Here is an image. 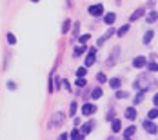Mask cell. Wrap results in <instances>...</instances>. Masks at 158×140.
<instances>
[{"label":"cell","instance_id":"obj_1","mask_svg":"<svg viewBox=\"0 0 158 140\" xmlns=\"http://www.w3.org/2000/svg\"><path fill=\"white\" fill-rule=\"evenodd\" d=\"M153 84H155V80L151 78V73H142V75H138L133 80V87L136 91H143V93H147Z\"/></svg>","mask_w":158,"mask_h":140},{"label":"cell","instance_id":"obj_2","mask_svg":"<svg viewBox=\"0 0 158 140\" xmlns=\"http://www.w3.org/2000/svg\"><path fill=\"white\" fill-rule=\"evenodd\" d=\"M118 60H120V47L116 46V47H113V49H111L109 57L106 58V66L111 69V67H114V66H116Z\"/></svg>","mask_w":158,"mask_h":140},{"label":"cell","instance_id":"obj_3","mask_svg":"<svg viewBox=\"0 0 158 140\" xmlns=\"http://www.w3.org/2000/svg\"><path fill=\"white\" fill-rule=\"evenodd\" d=\"M64 120H65V113H64V111H56V113L53 115L51 122H49V129H53V127H58V125H62V124H64Z\"/></svg>","mask_w":158,"mask_h":140},{"label":"cell","instance_id":"obj_4","mask_svg":"<svg viewBox=\"0 0 158 140\" xmlns=\"http://www.w3.org/2000/svg\"><path fill=\"white\" fill-rule=\"evenodd\" d=\"M87 13L91 16H104L106 11H104V4H93L87 7Z\"/></svg>","mask_w":158,"mask_h":140},{"label":"cell","instance_id":"obj_5","mask_svg":"<svg viewBox=\"0 0 158 140\" xmlns=\"http://www.w3.org/2000/svg\"><path fill=\"white\" fill-rule=\"evenodd\" d=\"M96 53H98V47H89L87 57H85V62H84L85 67H91V66L96 62Z\"/></svg>","mask_w":158,"mask_h":140},{"label":"cell","instance_id":"obj_6","mask_svg":"<svg viewBox=\"0 0 158 140\" xmlns=\"http://www.w3.org/2000/svg\"><path fill=\"white\" fill-rule=\"evenodd\" d=\"M142 125H143V129H145V133H147V135H156V133H158L156 124H155L153 120H149V118H145V120L142 122Z\"/></svg>","mask_w":158,"mask_h":140},{"label":"cell","instance_id":"obj_7","mask_svg":"<svg viewBox=\"0 0 158 140\" xmlns=\"http://www.w3.org/2000/svg\"><path fill=\"white\" fill-rule=\"evenodd\" d=\"M147 57H143V55H138V57H135L133 58V62H131V66L135 67V69H142V67H145L147 66Z\"/></svg>","mask_w":158,"mask_h":140},{"label":"cell","instance_id":"obj_8","mask_svg":"<svg viewBox=\"0 0 158 140\" xmlns=\"http://www.w3.org/2000/svg\"><path fill=\"white\" fill-rule=\"evenodd\" d=\"M136 131H138V127H136L135 124L127 125V127H124V129H122V138H129V140H131L135 135H136Z\"/></svg>","mask_w":158,"mask_h":140},{"label":"cell","instance_id":"obj_9","mask_svg":"<svg viewBox=\"0 0 158 140\" xmlns=\"http://www.w3.org/2000/svg\"><path fill=\"white\" fill-rule=\"evenodd\" d=\"M96 106L93 102H85L84 106H82V115H85V117H91V115H95L96 113Z\"/></svg>","mask_w":158,"mask_h":140},{"label":"cell","instance_id":"obj_10","mask_svg":"<svg viewBox=\"0 0 158 140\" xmlns=\"http://www.w3.org/2000/svg\"><path fill=\"white\" fill-rule=\"evenodd\" d=\"M142 16H145V7H136V9L131 13V16H129V24H131V22H136V20H140Z\"/></svg>","mask_w":158,"mask_h":140},{"label":"cell","instance_id":"obj_11","mask_svg":"<svg viewBox=\"0 0 158 140\" xmlns=\"http://www.w3.org/2000/svg\"><path fill=\"white\" fill-rule=\"evenodd\" d=\"M124 117H126L127 120H136V117H138V109L135 108V106L126 108V111H124Z\"/></svg>","mask_w":158,"mask_h":140},{"label":"cell","instance_id":"obj_12","mask_svg":"<svg viewBox=\"0 0 158 140\" xmlns=\"http://www.w3.org/2000/svg\"><path fill=\"white\" fill-rule=\"evenodd\" d=\"M93 127H95V120H89V122L82 124V125L78 127V129H80V133H82V135L85 137V135H89V133L93 131Z\"/></svg>","mask_w":158,"mask_h":140},{"label":"cell","instance_id":"obj_13","mask_svg":"<svg viewBox=\"0 0 158 140\" xmlns=\"http://www.w3.org/2000/svg\"><path fill=\"white\" fill-rule=\"evenodd\" d=\"M122 80H124L122 77H113V78H109V82H107V84H109V87H111V89L118 91V89L122 87Z\"/></svg>","mask_w":158,"mask_h":140},{"label":"cell","instance_id":"obj_14","mask_svg":"<svg viewBox=\"0 0 158 140\" xmlns=\"http://www.w3.org/2000/svg\"><path fill=\"white\" fill-rule=\"evenodd\" d=\"M145 22L147 24H155V22H158V11L156 9H153V11H149V13H145Z\"/></svg>","mask_w":158,"mask_h":140},{"label":"cell","instance_id":"obj_15","mask_svg":"<svg viewBox=\"0 0 158 140\" xmlns=\"http://www.w3.org/2000/svg\"><path fill=\"white\" fill-rule=\"evenodd\" d=\"M113 35H114V29H107V33H106L104 36H100V38L96 40V46H98V47H100V46H104V44H106V40H109V38L113 36Z\"/></svg>","mask_w":158,"mask_h":140},{"label":"cell","instance_id":"obj_16","mask_svg":"<svg viewBox=\"0 0 158 140\" xmlns=\"http://www.w3.org/2000/svg\"><path fill=\"white\" fill-rule=\"evenodd\" d=\"M153 38H155V31H153V29H149V31H145V33H143V38H142L143 46H149V44L153 42Z\"/></svg>","mask_w":158,"mask_h":140},{"label":"cell","instance_id":"obj_17","mask_svg":"<svg viewBox=\"0 0 158 140\" xmlns=\"http://www.w3.org/2000/svg\"><path fill=\"white\" fill-rule=\"evenodd\" d=\"M104 22H106V26H113V24L116 22V13H113V11L106 13V15H104Z\"/></svg>","mask_w":158,"mask_h":140},{"label":"cell","instance_id":"obj_18","mask_svg":"<svg viewBox=\"0 0 158 140\" xmlns=\"http://www.w3.org/2000/svg\"><path fill=\"white\" fill-rule=\"evenodd\" d=\"M129 29H131V24H124V26H120V28L116 29V36H118V38L126 36L127 33H129Z\"/></svg>","mask_w":158,"mask_h":140},{"label":"cell","instance_id":"obj_19","mask_svg":"<svg viewBox=\"0 0 158 140\" xmlns=\"http://www.w3.org/2000/svg\"><path fill=\"white\" fill-rule=\"evenodd\" d=\"M111 131H113V133H120V131H122V120H120V118H114V120L111 122Z\"/></svg>","mask_w":158,"mask_h":140},{"label":"cell","instance_id":"obj_20","mask_svg":"<svg viewBox=\"0 0 158 140\" xmlns=\"http://www.w3.org/2000/svg\"><path fill=\"white\" fill-rule=\"evenodd\" d=\"M102 95H104L102 87H93V89L89 91V96H91L93 100H98V98H102Z\"/></svg>","mask_w":158,"mask_h":140},{"label":"cell","instance_id":"obj_21","mask_svg":"<svg viewBox=\"0 0 158 140\" xmlns=\"http://www.w3.org/2000/svg\"><path fill=\"white\" fill-rule=\"evenodd\" d=\"M143 98H145V93H143V91H138V93H136L135 96H133V106L136 108L138 104H142V102H143Z\"/></svg>","mask_w":158,"mask_h":140},{"label":"cell","instance_id":"obj_22","mask_svg":"<svg viewBox=\"0 0 158 140\" xmlns=\"http://www.w3.org/2000/svg\"><path fill=\"white\" fill-rule=\"evenodd\" d=\"M85 51H89V49H87L85 46H82V44H78V46L75 47V51H73V57H75V58H78V57H82Z\"/></svg>","mask_w":158,"mask_h":140},{"label":"cell","instance_id":"obj_23","mask_svg":"<svg viewBox=\"0 0 158 140\" xmlns=\"http://www.w3.org/2000/svg\"><path fill=\"white\" fill-rule=\"evenodd\" d=\"M69 140H84V135L80 133V129L78 127H75L71 133H69Z\"/></svg>","mask_w":158,"mask_h":140},{"label":"cell","instance_id":"obj_24","mask_svg":"<svg viewBox=\"0 0 158 140\" xmlns=\"http://www.w3.org/2000/svg\"><path fill=\"white\" fill-rule=\"evenodd\" d=\"M96 82H98V84H106V82H109V80H107V75H106L104 71H98V73H96Z\"/></svg>","mask_w":158,"mask_h":140},{"label":"cell","instance_id":"obj_25","mask_svg":"<svg viewBox=\"0 0 158 140\" xmlns=\"http://www.w3.org/2000/svg\"><path fill=\"white\" fill-rule=\"evenodd\" d=\"M147 71L149 73H158V62H155V60L147 62Z\"/></svg>","mask_w":158,"mask_h":140},{"label":"cell","instance_id":"obj_26","mask_svg":"<svg viewBox=\"0 0 158 140\" xmlns=\"http://www.w3.org/2000/svg\"><path fill=\"white\" fill-rule=\"evenodd\" d=\"M147 118H149V120L158 118V108H151L149 109V111H147Z\"/></svg>","mask_w":158,"mask_h":140},{"label":"cell","instance_id":"obj_27","mask_svg":"<svg viewBox=\"0 0 158 140\" xmlns=\"http://www.w3.org/2000/svg\"><path fill=\"white\" fill-rule=\"evenodd\" d=\"M85 75H87V67L80 66L78 69H77V78H85Z\"/></svg>","mask_w":158,"mask_h":140},{"label":"cell","instance_id":"obj_28","mask_svg":"<svg viewBox=\"0 0 158 140\" xmlns=\"http://www.w3.org/2000/svg\"><path fill=\"white\" fill-rule=\"evenodd\" d=\"M69 29H71V18H65L62 24V33L65 35V33H69Z\"/></svg>","mask_w":158,"mask_h":140},{"label":"cell","instance_id":"obj_29","mask_svg":"<svg viewBox=\"0 0 158 140\" xmlns=\"http://www.w3.org/2000/svg\"><path fill=\"white\" fill-rule=\"evenodd\" d=\"M114 96H116L118 100H124V98H129V93H127V91H124V89H118V91L114 93Z\"/></svg>","mask_w":158,"mask_h":140},{"label":"cell","instance_id":"obj_30","mask_svg":"<svg viewBox=\"0 0 158 140\" xmlns=\"http://www.w3.org/2000/svg\"><path fill=\"white\" fill-rule=\"evenodd\" d=\"M89 38H91V35H89V33H84V35H80L78 42H80V44H82V46H85V44L89 42Z\"/></svg>","mask_w":158,"mask_h":140},{"label":"cell","instance_id":"obj_31","mask_svg":"<svg viewBox=\"0 0 158 140\" xmlns=\"http://www.w3.org/2000/svg\"><path fill=\"white\" fill-rule=\"evenodd\" d=\"M106 120H107V122H113V120H114V108H113V106H111L109 111L106 113Z\"/></svg>","mask_w":158,"mask_h":140},{"label":"cell","instance_id":"obj_32","mask_svg":"<svg viewBox=\"0 0 158 140\" xmlns=\"http://www.w3.org/2000/svg\"><path fill=\"white\" fill-rule=\"evenodd\" d=\"M75 86L77 87H85L87 86V80L85 78H75Z\"/></svg>","mask_w":158,"mask_h":140},{"label":"cell","instance_id":"obj_33","mask_svg":"<svg viewBox=\"0 0 158 140\" xmlns=\"http://www.w3.org/2000/svg\"><path fill=\"white\" fill-rule=\"evenodd\" d=\"M77 108H78V104H77V102H71V106H69V115H71V117L77 115Z\"/></svg>","mask_w":158,"mask_h":140},{"label":"cell","instance_id":"obj_34","mask_svg":"<svg viewBox=\"0 0 158 140\" xmlns=\"http://www.w3.org/2000/svg\"><path fill=\"white\" fill-rule=\"evenodd\" d=\"M80 35V22H77L75 26H73V38H77Z\"/></svg>","mask_w":158,"mask_h":140},{"label":"cell","instance_id":"obj_35","mask_svg":"<svg viewBox=\"0 0 158 140\" xmlns=\"http://www.w3.org/2000/svg\"><path fill=\"white\" fill-rule=\"evenodd\" d=\"M7 42H9V46H13L16 42V36L13 35V33H7Z\"/></svg>","mask_w":158,"mask_h":140},{"label":"cell","instance_id":"obj_36","mask_svg":"<svg viewBox=\"0 0 158 140\" xmlns=\"http://www.w3.org/2000/svg\"><path fill=\"white\" fill-rule=\"evenodd\" d=\"M155 4H156V0H147V2H145V6L149 7V11H153V9H155Z\"/></svg>","mask_w":158,"mask_h":140},{"label":"cell","instance_id":"obj_37","mask_svg":"<svg viewBox=\"0 0 158 140\" xmlns=\"http://www.w3.org/2000/svg\"><path fill=\"white\" fill-rule=\"evenodd\" d=\"M60 86H62V78H60V77H55V89H58Z\"/></svg>","mask_w":158,"mask_h":140},{"label":"cell","instance_id":"obj_38","mask_svg":"<svg viewBox=\"0 0 158 140\" xmlns=\"http://www.w3.org/2000/svg\"><path fill=\"white\" fill-rule=\"evenodd\" d=\"M56 140H69V133H62V135H58V138Z\"/></svg>","mask_w":158,"mask_h":140},{"label":"cell","instance_id":"obj_39","mask_svg":"<svg viewBox=\"0 0 158 140\" xmlns=\"http://www.w3.org/2000/svg\"><path fill=\"white\" fill-rule=\"evenodd\" d=\"M153 106L158 108V93H155V96H153Z\"/></svg>","mask_w":158,"mask_h":140},{"label":"cell","instance_id":"obj_40","mask_svg":"<svg viewBox=\"0 0 158 140\" xmlns=\"http://www.w3.org/2000/svg\"><path fill=\"white\" fill-rule=\"evenodd\" d=\"M7 87L13 91V89H16V84H15V82H7Z\"/></svg>","mask_w":158,"mask_h":140},{"label":"cell","instance_id":"obj_41","mask_svg":"<svg viewBox=\"0 0 158 140\" xmlns=\"http://www.w3.org/2000/svg\"><path fill=\"white\" fill-rule=\"evenodd\" d=\"M73 124H75V127H78V125H80V118H75V120H73Z\"/></svg>","mask_w":158,"mask_h":140},{"label":"cell","instance_id":"obj_42","mask_svg":"<svg viewBox=\"0 0 158 140\" xmlns=\"http://www.w3.org/2000/svg\"><path fill=\"white\" fill-rule=\"evenodd\" d=\"M31 2H40V0H31Z\"/></svg>","mask_w":158,"mask_h":140},{"label":"cell","instance_id":"obj_43","mask_svg":"<svg viewBox=\"0 0 158 140\" xmlns=\"http://www.w3.org/2000/svg\"><path fill=\"white\" fill-rule=\"evenodd\" d=\"M122 140H129V138H122Z\"/></svg>","mask_w":158,"mask_h":140}]
</instances>
